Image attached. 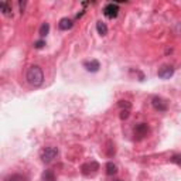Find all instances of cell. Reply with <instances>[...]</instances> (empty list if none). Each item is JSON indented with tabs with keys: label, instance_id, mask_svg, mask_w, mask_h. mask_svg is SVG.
<instances>
[{
	"label": "cell",
	"instance_id": "cell-20",
	"mask_svg": "<svg viewBox=\"0 0 181 181\" xmlns=\"http://www.w3.org/2000/svg\"><path fill=\"white\" fill-rule=\"evenodd\" d=\"M19 7H20V13L23 14V13H24V9H26V2H24V0H20V2H19Z\"/></svg>",
	"mask_w": 181,
	"mask_h": 181
},
{
	"label": "cell",
	"instance_id": "cell-19",
	"mask_svg": "<svg viewBox=\"0 0 181 181\" xmlns=\"http://www.w3.org/2000/svg\"><path fill=\"white\" fill-rule=\"evenodd\" d=\"M44 45H45V41L44 40H38V41L34 43V48H37V50H41Z\"/></svg>",
	"mask_w": 181,
	"mask_h": 181
},
{
	"label": "cell",
	"instance_id": "cell-22",
	"mask_svg": "<svg viewBox=\"0 0 181 181\" xmlns=\"http://www.w3.org/2000/svg\"><path fill=\"white\" fill-rule=\"evenodd\" d=\"M115 181H122V180H115Z\"/></svg>",
	"mask_w": 181,
	"mask_h": 181
},
{
	"label": "cell",
	"instance_id": "cell-15",
	"mask_svg": "<svg viewBox=\"0 0 181 181\" xmlns=\"http://www.w3.org/2000/svg\"><path fill=\"white\" fill-rule=\"evenodd\" d=\"M38 33H40L41 37H45L47 34L50 33V24H48V23H43V24H41V27H40V31H38Z\"/></svg>",
	"mask_w": 181,
	"mask_h": 181
},
{
	"label": "cell",
	"instance_id": "cell-10",
	"mask_svg": "<svg viewBox=\"0 0 181 181\" xmlns=\"http://www.w3.org/2000/svg\"><path fill=\"white\" fill-rule=\"evenodd\" d=\"M105 169H106V174H107V175H115V174L117 173V167H116V164H115V163H112V161L106 163Z\"/></svg>",
	"mask_w": 181,
	"mask_h": 181
},
{
	"label": "cell",
	"instance_id": "cell-13",
	"mask_svg": "<svg viewBox=\"0 0 181 181\" xmlns=\"http://www.w3.org/2000/svg\"><path fill=\"white\" fill-rule=\"evenodd\" d=\"M43 181H57L54 171L52 170H45L43 173Z\"/></svg>",
	"mask_w": 181,
	"mask_h": 181
},
{
	"label": "cell",
	"instance_id": "cell-18",
	"mask_svg": "<svg viewBox=\"0 0 181 181\" xmlns=\"http://www.w3.org/2000/svg\"><path fill=\"white\" fill-rule=\"evenodd\" d=\"M119 107H120V109H129V111H130V109H132V105H130L127 101H120L119 102Z\"/></svg>",
	"mask_w": 181,
	"mask_h": 181
},
{
	"label": "cell",
	"instance_id": "cell-14",
	"mask_svg": "<svg viewBox=\"0 0 181 181\" xmlns=\"http://www.w3.org/2000/svg\"><path fill=\"white\" fill-rule=\"evenodd\" d=\"M7 181H27V177L26 175H23V174H12V175H9L7 177Z\"/></svg>",
	"mask_w": 181,
	"mask_h": 181
},
{
	"label": "cell",
	"instance_id": "cell-5",
	"mask_svg": "<svg viewBox=\"0 0 181 181\" xmlns=\"http://www.w3.org/2000/svg\"><path fill=\"white\" fill-rule=\"evenodd\" d=\"M157 75L161 79H170L174 75V68L171 65H161L159 68V71H157Z\"/></svg>",
	"mask_w": 181,
	"mask_h": 181
},
{
	"label": "cell",
	"instance_id": "cell-12",
	"mask_svg": "<svg viewBox=\"0 0 181 181\" xmlns=\"http://www.w3.org/2000/svg\"><path fill=\"white\" fill-rule=\"evenodd\" d=\"M96 30H98V33L101 34L102 37H105L107 34V26L105 24L103 21H98L96 23Z\"/></svg>",
	"mask_w": 181,
	"mask_h": 181
},
{
	"label": "cell",
	"instance_id": "cell-21",
	"mask_svg": "<svg viewBox=\"0 0 181 181\" xmlns=\"http://www.w3.org/2000/svg\"><path fill=\"white\" fill-rule=\"evenodd\" d=\"M82 16H83V12H81V13H78V14H77V19H79V17H82Z\"/></svg>",
	"mask_w": 181,
	"mask_h": 181
},
{
	"label": "cell",
	"instance_id": "cell-11",
	"mask_svg": "<svg viewBox=\"0 0 181 181\" xmlns=\"http://www.w3.org/2000/svg\"><path fill=\"white\" fill-rule=\"evenodd\" d=\"M0 9H2L3 14L7 16V17L13 14V13H12V6H10V3H7V2H2V3H0Z\"/></svg>",
	"mask_w": 181,
	"mask_h": 181
},
{
	"label": "cell",
	"instance_id": "cell-9",
	"mask_svg": "<svg viewBox=\"0 0 181 181\" xmlns=\"http://www.w3.org/2000/svg\"><path fill=\"white\" fill-rule=\"evenodd\" d=\"M72 26H74V21L71 19H68V17H64V19L60 20L58 23V28L60 30H69V28H72Z\"/></svg>",
	"mask_w": 181,
	"mask_h": 181
},
{
	"label": "cell",
	"instance_id": "cell-1",
	"mask_svg": "<svg viewBox=\"0 0 181 181\" xmlns=\"http://www.w3.org/2000/svg\"><path fill=\"white\" fill-rule=\"evenodd\" d=\"M44 81V72L38 65H31L27 71V82L31 86H40Z\"/></svg>",
	"mask_w": 181,
	"mask_h": 181
},
{
	"label": "cell",
	"instance_id": "cell-17",
	"mask_svg": "<svg viewBox=\"0 0 181 181\" xmlns=\"http://www.w3.org/2000/svg\"><path fill=\"white\" fill-rule=\"evenodd\" d=\"M129 115H130L129 109H120V119L122 120H126L127 117H129Z\"/></svg>",
	"mask_w": 181,
	"mask_h": 181
},
{
	"label": "cell",
	"instance_id": "cell-6",
	"mask_svg": "<svg viewBox=\"0 0 181 181\" xmlns=\"http://www.w3.org/2000/svg\"><path fill=\"white\" fill-rule=\"evenodd\" d=\"M119 13V6L116 3H107L103 7V14L106 16L107 19H115Z\"/></svg>",
	"mask_w": 181,
	"mask_h": 181
},
{
	"label": "cell",
	"instance_id": "cell-2",
	"mask_svg": "<svg viewBox=\"0 0 181 181\" xmlns=\"http://www.w3.org/2000/svg\"><path fill=\"white\" fill-rule=\"evenodd\" d=\"M57 156H58V149L57 147H45L43 151H41V160H43L44 163H51L54 161V159H57Z\"/></svg>",
	"mask_w": 181,
	"mask_h": 181
},
{
	"label": "cell",
	"instance_id": "cell-3",
	"mask_svg": "<svg viewBox=\"0 0 181 181\" xmlns=\"http://www.w3.org/2000/svg\"><path fill=\"white\" fill-rule=\"evenodd\" d=\"M98 170H99V164L96 161H89V163H85V164L81 166V173L83 175H86V177L95 175L98 173Z\"/></svg>",
	"mask_w": 181,
	"mask_h": 181
},
{
	"label": "cell",
	"instance_id": "cell-16",
	"mask_svg": "<svg viewBox=\"0 0 181 181\" xmlns=\"http://www.w3.org/2000/svg\"><path fill=\"white\" fill-rule=\"evenodd\" d=\"M170 161L174 163V164H178V166H181V154H174V156H171Z\"/></svg>",
	"mask_w": 181,
	"mask_h": 181
},
{
	"label": "cell",
	"instance_id": "cell-7",
	"mask_svg": "<svg viewBox=\"0 0 181 181\" xmlns=\"http://www.w3.org/2000/svg\"><path fill=\"white\" fill-rule=\"evenodd\" d=\"M151 105H153V107L156 109V111H159V112H166L167 107H169L167 102L164 101L161 96H154V98L151 99Z\"/></svg>",
	"mask_w": 181,
	"mask_h": 181
},
{
	"label": "cell",
	"instance_id": "cell-8",
	"mask_svg": "<svg viewBox=\"0 0 181 181\" xmlns=\"http://www.w3.org/2000/svg\"><path fill=\"white\" fill-rule=\"evenodd\" d=\"M83 67L88 72H98L99 68H101V64H99L98 60H91V61H85L83 62Z\"/></svg>",
	"mask_w": 181,
	"mask_h": 181
},
{
	"label": "cell",
	"instance_id": "cell-4",
	"mask_svg": "<svg viewBox=\"0 0 181 181\" xmlns=\"http://www.w3.org/2000/svg\"><path fill=\"white\" fill-rule=\"evenodd\" d=\"M149 132H150V129H149V126L146 123H139V125L135 126V139L136 140H141L149 135Z\"/></svg>",
	"mask_w": 181,
	"mask_h": 181
}]
</instances>
